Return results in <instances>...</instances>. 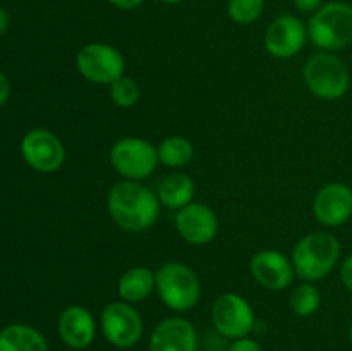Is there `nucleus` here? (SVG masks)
<instances>
[{
	"label": "nucleus",
	"mask_w": 352,
	"mask_h": 351,
	"mask_svg": "<svg viewBox=\"0 0 352 351\" xmlns=\"http://www.w3.org/2000/svg\"><path fill=\"white\" fill-rule=\"evenodd\" d=\"M320 303H322V296H320L318 288L311 282L299 284L289 298L291 310L299 317H311L320 308Z\"/></svg>",
	"instance_id": "412c9836"
},
{
	"label": "nucleus",
	"mask_w": 352,
	"mask_h": 351,
	"mask_svg": "<svg viewBox=\"0 0 352 351\" xmlns=\"http://www.w3.org/2000/svg\"><path fill=\"white\" fill-rule=\"evenodd\" d=\"M313 213L327 227L346 224L352 215V189L344 182L325 184L313 200Z\"/></svg>",
	"instance_id": "ddd939ff"
},
{
	"label": "nucleus",
	"mask_w": 352,
	"mask_h": 351,
	"mask_svg": "<svg viewBox=\"0 0 352 351\" xmlns=\"http://www.w3.org/2000/svg\"><path fill=\"white\" fill-rule=\"evenodd\" d=\"M175 227L184 241L195 246L210 243L219 233V217L205 203L191 202L184 209L177 210Z\"/></svg>",
	"instance_id": "f8f14e48"
},
{
	"label": "nucleus",
	"mask_w": 352,
	"mask_h": 351,
	"mask_svg": "<svg viewBox=\"0 0 352 351\" xmlns=\"http://www.w3.org/2000/svg\"><path fill=\"white\" fill-rule=\"evenodd\" d=\"M21 155L31 169L52 174L64 165L65 148L55 133L48 129H31L21 141Z\"/></svg>",
	"instance_id": "9d476101"
},
{
	"label": "nucleus",
	"mask_w": 352,
	"mask_h": 351,
	"mask_svg": "<svg viewBox=\"0 0 352 351\" xmlns=\"http://www.w3.org/2000/svg\"><path fill=\"white\" fill-rule=\"evenodd\" d=\"M158 162V150L143 138H122L110 150L112 167L129 181L146 179L153 174Z\"/></svg>",
	"instance_id": "423d86ee"
},
{
	"label": "nucleus",
	"mask_w": 352,
	"mask_h": 351,
	"mask_svg": "<svg viewBox=\"0 0 352 351\" xmlns=\"http://www.w3.org/2000/svg\"><path fill=\"white\" fill-rule=\"evenodd\" d=\"M340 257V243L332 233H311L299 240L292 250V265L298 277L315 282L327 277Z\"/></svg>",
	"instance_id": "f03ea898"
},
{
	"label": "nucleus",
	"mask_w": 352,
	"mask_h": 351,
	"mask_svg": "<svg viewBox=\"0 0 352 351\" xmlns=\"http://www.w3.org/2000/svg\"><path fill=\"white\" fill-rule=\"evenodd\" d=\"M158 150V160L164 165L172 169H179L188 165L195 155V147L191 141L184 136H168L160 143Z\"/></svg>",
	"instance_id": "aec40b11"
},
{
	"label": "nucleus",
	"mask_w": 352,
	"mask_h": 351,
	"mask_svg": "<svg viewBox=\"0 0 352 351\" xmlns=\"http://www.w3.org/2000/svg\"><path fill=\"white\" fill-rule=\"evenodd\" d=\"M308 38V28L299 17L284 14L272 21L265 31V48L277 58H291L301 52Z\"/></svg>",
	"instance_id": "9b49d317"
},
{
	"label": "nucleus",
	"mask_w": 352,
	"mask_h": 351,
	"mask_svg": "<svg viewBox=\"0 0 352 351\" xmlns=\"http://www.w3.org/2000/svg\"><path fill=\"white\" fill-rule=\"evenodd\" d=\"M294 6L301 12H313V10L316 12L322 6V0H294Z\"/></svg>",
	"instance_id": "a878e982"
},
{
	"label": "nucleus",
	"mask_w": 352,
	"mask_h": 351,
	"mask_svg": "<svg viewBox=\"0 0 352 351\" xmlns=\"http://www.w3.org/2000/svg\"><path fill=\"white\" fill-rule=\"evenodd\" d=\"M308 38L325 52L340 50L352 43V6L329 2L320 7L308 24Z\"/></svg>",
	"instance_id": "7ed1b4c3"
},
{
	"label": "nucleus",
	"mask_w": 352,
	"mask_h": 351,
	"mask_svg": "<svg viewBox=\"0 0 352 351\" xmlns=\"http://www.w3.org/2000/svg\"><path fill=\"white\" fill-rule=\"evenodd\" d=\"M157 196L162 205L167 206V209L181 210L195 198V181L182 172L168 174L158 184Z\"/></svg>",
	"instance_id": "a211bd4d"
},
{
	"label": "nucleus",
	"mask_w": 352,
	"mask_h": 351,
	"mask_svg": "<svg viewBox=\"0 0 352 351\" xmlns=\"http://www.w3.org/2000/svg\"><path fill=\"white\" fill-rule=\"evenodd\" d=\"M263 0H229L227 14L237 24H251L263 14Z\"/></svg>",
	"instance_id": "4be33fe9"
},
{
	"label": "nucleus",
	"mask_w": 352,
	"mask_h": 351,
	"mask_svg": "<svg viewBox=\"0 0 352 351\" xmlns=\"http://www.w3.org/2000/svg\"><path fill=\"white\" fill-rule=\"evenodd\" d=\"M155 289L165 306L174 312L191 310L201 295L196 272L181 262H167L155 270Z\"/></svg>",
	"instance_id": "20e7f679"
},
{
	"label": "nucleus",
	"mask_w": 352,
	"mask_h": 351,
	"mask_svg": "<svg viewBox=\"0 0 352 351\" xmlns=\"http://www.w3.org/2000/svg\"><path fill=\"white\" fill-rule=\"evenodd\" d=\"M227 351H263L261 350L260 343L251 337H241V339H236L232 344L229 346Z\"/></svg>",
	"instance_id": "b1692460"
},
{
	"label": "nucleus",
	"mask_w": 352,
	"mask_h": 351,
	"mask_svg": "<svg viewBox=\"0 0 352 351\" xmlns=\"http://www.w3.org/2000/svg\"><path fill=\"white\" fill-rule=\"evenodd\" d=\"M0 351H48L43 334L28 323H10L0 330Z\"/></svg>",
	"instance_id": "f3484780"
},
{
	"label": "nucleus",
	"mask_w": 352,
	"mask_h": 351,
	"mask_svg": "<svg viewBox=\"0 0 352 351\" xmlns=\"http://www.w3.org/2000/svg\"><path fill=\"white\" fill-rule=\"evenodd\" d=\"M155 289V272L146 267L127 268L119 279L117 291L122 301L140 303L146 299Z\"/></svg>",
	"instance_id": "6ab92c4d"
},
{
	"label": "nucleus",
	"mask_w": 352,
	"mask_h": 351,
	"mask_svg": "<svg viewBox=\"0 0 352 351\" xmlns=\"http://www.w3.org/2000/svg\"><path fill=\"white\" fill-rule=\"evenodd\" d=\"M198 334L182 317H170L158 323L150 336V351H196Z\"/></svg>",
	"instance_id": "2eb2a0df"
},
{
	"label": "nucleus",
	"mask_w": 352,
	"mask_h": 351,
	"mask_svg": "<svg viewBox=\"0 0 352 351\" xmlns=\"http://www.w3.org/2000/svg\"><path fill=\"white\" fill-rule=\"evenodd\" d=\"M7 28H9V14L6 12V9L0 7V36L6 33Z\"/></svg>",
	"instance_id": "c85d7f7f"
},
{
	"label": "nucleus",
	"mask_w": 352,
	"mask_h": 351,
	"mask_svg": "<svg viewBox=\"0 0 352 351\" xmlns=\"http://www.w3.org/2000/svg\"><path fill=\"white\" fill-rule=\"evenodd\" d=\"M160 2L168 3V6H172V3H179V2H182V0H160Z\"/></svg>",
	"instance_id": "c756f323"
},
{
	"label": "nucleus",
	"mask_w": 352,
	"mask_h": 351,
	"mask_svg": "<svg viewBox=\"0 0 352 351\" xmlns=\"http://www.w3.org/2000/svg\"><path fill=\"white\" fill-rule=\"evenodd\" d=\"M349 339H351V343H352V323H351V327H349Z\"/></svg>",
	"instance_id": "7c9ffc66"
},
{
	"label": "nucleus",
	"mask_w": 352,
	"mask_h": 351,
	"mask_svg": "<svg viewBox=\"0 0 352 351\" xmlns=\"http://www.w3.org/2000/svg\"><path fill=\"white\" fill-rule=\"evenodd\" d=\"M58 336L65 346L72 350H85L95 341V317L81 305L67 306L58 317Z\"/></svg>",
	"instance_id": "dca6fc26"
},
{
	"label": "nucleus",
	"mask_w": 352,
	"mask_h": 351,
	"mask_svg": "<svg viewBox=\"0 0 352 351\" xmlns=\"http://www.w3.org/2000/svg\"><path fill=\"white\" fill-rule=\"evenodd\" d=\"M340 281L349 291H352V255L344 260L342 267H340Z\"/></svg>",
	"instance_id": "393cba45"
},
{
	"label": "nucleus",
	"mask_w": 352,
	"mask_h": 351,
	"mask_svg": "<svg viewBox=\"0 0 352 351\" xmlns=\"http://www.w3.org/2000/svg\"><path fill=\"white\" fill-rule=\"evenodd\" d=\"M250 268L254 281L268 291H284L296 275L292 260L277 250L258 251L251 258Z\"/></svg>",
	"instance_id": "4468645a"
},
{
	"label": "nucleus",
	"mask_w": 352,
	"mask_h": 351,
	"mask_svg": "<svg viewBox=\"0 0 352 351\" xmlns=\"http://www.w3.org/2000/svg\"><path fill=\"white\" fill-rule=\"evenodd\" d=\"M160 200L157 193L140 181L116 182L109 191L107 209L113 222L126 233H144L160 215Z\"/></svg>",
	"instance_id": "f257e3e1"
},
{
	"label": "nucleus",
	"mask_w": 352,
	"mask_h": 351,
	"mask_svg": "<svg viewBox=\"0 0 352 351\" xmlns=\"http://www.w3.org/2000/svg\"><path fill=\"white\" fill-rule=\"evenodd\" d=\"M109 3H112L113 7L117 9H122V10H133L136 7H140L144 0H107Z\"/></svg>",
	"instance_id": "cd10ccee"
},
{
	"label": "nucleus",
	"mask_w": 352,
	"mask_h": 351,
	"mask_svg": "<svg viewBox=\"0 0 352 351\" xmlns=\"http://www.w3.org/2000/svg\"><path fill=\"white\" fill-rule=\"evenodd\" d=\"M110 98L117 107L129 109L140 100V86L133 78L122 76L110 85Z\"/></svg>",
	"instance_id": "5701e85b"
},
{
	"label": "nucleus",
	"mask_w": 352,
	"mask_h": 351,
	"mask_svg": "<svg viewBox=\"0 0 352 351\" xmlns=\"http://www.w3.org/2000/svg\"><path fill=\"white\" fill-rule=\"evenodd\" d=\"M212 322L217 332L227 339L246 337L254 327V312L248 299L236 292L219 296L212 306Z\"/></svg>",
	"instance_id": "1a4fd4ad"
},
{
	"label": "nucleus",
	"mask_w": 352,
	"mask_h": 351,
	"mask_svg": "<svg viewBox=\"0 0 352 351\" xmlns=\"http://www.w3.org/2000/svg\"><path fill=\"white\" fill-rule=\"evenodd\" d=\"M76 67L89 83L110 86L124 76L126 58L112 45L88 43L76 55Z\"/></svg>",
	"instance_id": "0eeeda50"
},
{
	"label": "nucleus",
	"mask_w": 352,
	"mask_h": 351,
	"mask_svg": "<svg viewBox=\"0 0 352 351\" xmlns=\"http://www.w3.org/2000/svg\"><path fill=\"white\" fill-rule=\"evenodd\" d=\"M10 95V83L7 79V76L0 71V109L6 105V102L9 100Z\"/></svg>",
	"instance_id": "bb28decb"
},
{
	"label": "nucleus",
	"mask_w": 352,
	"mask_h": 351,
	"mask_svg": "<svg viewBox=\"0 0 352 351\" xmlns=\"http://www.w3.org/2000/svg\"><path fill=\"white\" fill-rule=\"evenodd\" d=\"M102 332L112 346L133 348L143 336V319L140 312L127 301H112L103 308L100 319Z\"/></svg>",
	"instance_id": "6e6552de"
},
{
	"label": "nucleus",
	"mask_w": 352,
	"mask_h": 351,
	"mask_svg": "<svg viewBox=\"0 0 352 351\" xmlns=\"http://www.w3.org/2000/svg\"><path fill=\"white\" fill-rule=\"evenodd\" d=\"M305 83L309 92L322 100H339L351 86L347 65L330 52H320L306 61Z\"/></svg>",
	"instance_id": "39448f33"
}]
</instances>
